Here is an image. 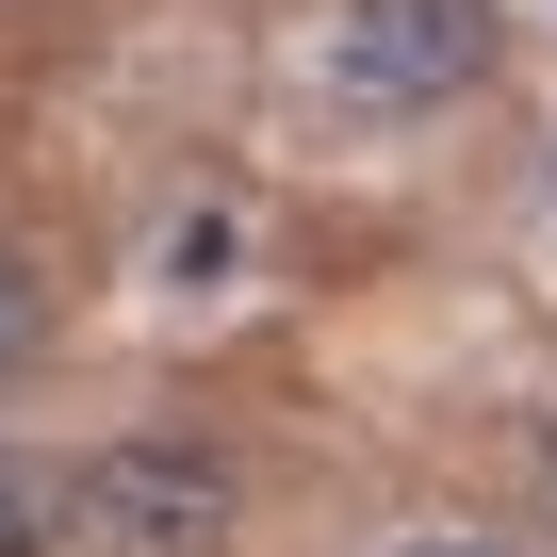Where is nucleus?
<instances>
[{"mask_svg": "<svg viewBox=\"0 0 557 557\" xmlns=\"http://www.w3.org/2000/svg\"><path fill=\"white\" fill-rule=\"evenodd\" d=\"M312 83L345 115H443L492 83V0H329Z\"/></svg>", "mask_w": 557, "mask_h": 557, "instance_id": "f03ea898", "label": "nucleus"}, {"mask_svg": "<svg viewBox=\"0 0 557 557\" xmlns=\"http://www.w3.org/2000/svg\"><path fill=\"white\" fill-rule=\"evenodd\" d=\"M541 197H557V148H541Z\"/></svg>", "mask_w": 557, "mask_h": 557, "instance_id": "6e6552de", "label": "nucleus"}, {"mask_svg": "<svg viewBox=\"0 0 557 557\" xmlns=\"http://www.w3.org/2000/svg\"><path fill=\"white\" fill-rule=\"evenodd\" d=\"M524 459H541V508H557V410H541V443H524Z\"/></svg>", "mask_w": 557, "mask_h": 557, "instance_id": "0eeeda50", "label": "nucleus"}, {"mask_svg": "<svg viewBox=\"0 0 557 557\" xmlns=\"http://www.w3.org/2000/svg\"><path fill=\"white\" fill-rule=\"evenodd\" d=\"M377 557H508V541H475V524H410V541H377Z\"/></svg>", "mask_w": 557, "mask_h": 557, "instance_id": "423d86ee", "label": "nucleus"}, {"mask_svg": "<svg viewBox=\"0 0 557 557\" xmlns=\"http://www.w3.org/2000/svg\"><path fill=\"white\" fill-rule=\"evenodd\" d=\"M0 557H66V459L0 443Z\"/></svg>", "mask_w": 557, "mask_h": 557, "instance_id": "20e7f679", "label": "nucleus"}, {"mask_svg": "<svg viewBox=\"0 0 557 557\" xmlns=\"http://www.w3.org/2000/svg\"><path fill=\"white\" fill-rule=\"evenodd\" d=\"M50 345V278H34V246H0V377H17Z\"/></svg>", "mask_w": 557, "mask_h": 557, "instance_id": "39448f33", "label": "nucleus"}, {"mask_svg": "<svg viewBox=\"0 0 557 557\" xmlns=\"http://www.w3.org/2000/svg\"><path fill=\"white\" fill-rule=\"evenodd\" d=\"M230 262H246V213L230 197H181L164 246H148V296H230Z\"/></svg>", "mask_w": 557, "mask_h": 557, "instance_id": "7ed1b4c3", "label": "nucleus"}, {"mask_svg": "<svg viewBox=\"0 0 557 557\" xmlns=\"http://www.w3.org/2000/svg\"><path fill=\"white\" fill-rule=\"evenodd\" d=\"M230 524H246V475L164 426H132L66 475V541H99V557H230Z\"/></svg>", "mask_w": 557, "mask_h": 557, "instance_id": "f257e3e1", "label": "nucleus"}]
</instances>
